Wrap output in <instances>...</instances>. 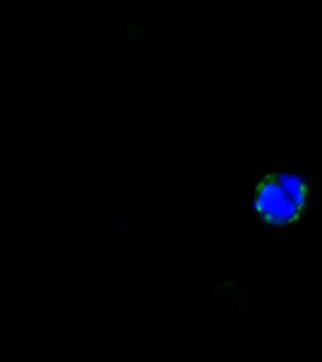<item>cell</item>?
<instances>
[{"mask_svg":"<svg viewBox=\"0 0 322 362\" xmlns=\"http://www.w3.org/2000/svg\"><path fill=\"white\" fill-rule=\"evenodd\" d=\"M318 199L315 177L300 171L275 170L257 174L248 204L260 226L272 230L299 229L314 213Z\"/></svg>","mask_w":322,"mask_h":362,"instance_id":"1","label":"cell"}]
</instances>
